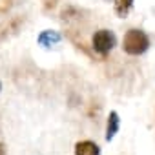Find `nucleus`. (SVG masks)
Listing matches in <instances>:
<instances>
[{
    "instance_id": "0eeeda50",
    "label": "nucleus",
    "mask_w": 155,
    "mask_h": 155,
    "mask_svg": "<svg viewBox=\"0 0 155 155\" xmlns=\"http://www.w3.org/2000/svg\"><path fill=\"white\" fill-rule=\"evenodd\" d=\"M0 155H6V146L0 142Z\"/></svg>"
},
{
    "instance_id": "f257e3e1",
    "label": "nucleus",
    "mask_w": 155,
    "mask_h": 155,
    "mask_svg": "<svg viewBox=\"0 0 155 155\" xmlns=\"http://www.w3.org/2000/svg\"><path fill=\"white\" fill-rule=\"evenodd\" d=\"M150 48V37L142 31V29H128L124 38H122V49L124 53L131 55V57H139L142 53H146Z\"/></svg>"
},
{
    "instance_id": "7ed1b4c3",
    "label": "nucleus",
    "mask_w": 155,
    "mask_h": 155,
    "mask_svg": "<svg viewBox=\"0 0 155 155\" xmlns=\"http://www.w3.org/2000/svg\"><path fill=\"white\" fill-rule=\"evenodd\" d=\"M38 46H42V48H51V46H57L60 40H62V37H60V33L58 31H55V29H44L40 35H38Z\"/></svg>"
},
{
    "instance_id": "f03ea898",
    "label": "nucleus",
    "mask_w": 155,
    "mask_h": 155,
    "mask_svg": "<svg viewBox=\"0 0 155 155\" xmlns=\"http://www.w3.org/2000/svg\"><path fill=\"white\" fill-rule=\"evenodd\" d=\"M115 42H117L115 33L110 31V29H99V31H95V35L91 38V46H93L95 53H99L102 57L108 55L115 48Z\"/></svg>"
},
{
    "instance_id": "20e7f679",
    "label": "nucleus",
    "mask_w": 155,
    "mask_h": 155,
    "mask_svg": "<svg viewBox=\"0 0 155 155\" xmlns=\"http://www.w3.org/2000/svg\"><path fill=\"white\" fill-rule=\"evenodd\" d=\"M75 155H101V148L93 140H81L75 144Z\"/></svg>"
},
{
    "instance_id": "423d86ee",
    "label": "nucleus",
    "mask_w": 155,
    "mask_h": 155,
    "mask_svg": "<svg viewBox=\"0 0 155 155\" xmlns=\"http://www.w3.org/2000/svg\"><path fill=\"white\" fill-rule=\"evenodd\" d=\"M133 2H135V0H113V9H115V15H117V17H120V18H124V17L131 11Z\"/></svg>"
},
{
    "instance_id": "6e6552de",
    "label": "nucleus",
    "mask_w": 155,
    "mask_h": 155,
    "mask_svg": "<svg viewBox=\"0 0 155 155\" xmlns=\"http://www.w3.org/2000/svg\"><path fill=\"white\" fill-rule=\"evenodd\" d=\"M0 90H2V84H0Z\"/></svg>"
},
{
    "instance_id": "39448f33",
    "label": "nucleus",
    "mask_w": 155,
    "mask_h": 155,
    "mask_svg": "<svg viewBox=\"0 0 155 155\" xmlns=\"http://www.w3.org/2000/svg\"><path fill=\"white\" fill-rule=\"evenodd\" d=\"M120 128V119H119V113L117 111H110L108 115V122H106V140H113V137L117 135Z\"/></svg>"
}]
</instances>
